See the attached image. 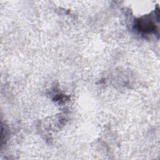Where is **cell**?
Instances as JSON below:
<instances>
[{"mask_svg":"<svg viewBox=\"0 0 160 160\" xmlns=\"http://www.w3.org/2000/svg\"><path fill=\"white\" fill-rule=\"evenodd\" d=\"M136 26L139 31L144 33H151L156 29L155 24L148 16L139 18L137 20Z\"/></svg>","mask_w":160,"mask_h":160,"instance_id":"cell-1","label":"cell"}]
</instances>
